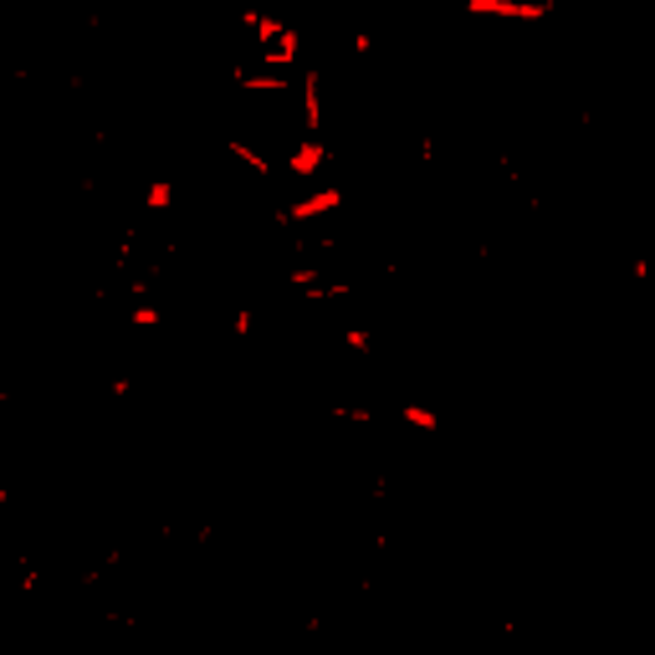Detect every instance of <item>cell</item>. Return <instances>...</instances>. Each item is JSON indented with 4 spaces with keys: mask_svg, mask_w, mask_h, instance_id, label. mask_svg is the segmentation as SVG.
<instances>
[{
    "mask_svg": "<svg viewBox=\"0 0 655 655\" xmlns=\"http://www.w3.org/2000/svg\"><path fill=\"white\" fill-rule=\"evenodd\" d=\"M400 420H405V425H415V430H425V435L441 430V415H435L430 405H405V410H400Z\"/></svg>",
    "mask_w": 655,
    "mask_h": 655,
    "instance_id": "cell-3",
    "label": "cell"
},
{
    "mask_svg": "<svg viewBox=\"0 0 655 655\" xmlns=\"http://www.w3.org/2000/svg\"><path fill=\"white\" fill-rule=\"evenodd\" d=\"M144 210L149 215H169L174 210V185L169 180H149L144 185Z\"/></svg>",
    "mask_w": 655,
    "mask_h": 655,
    "instance_id": "cell-2",
    "label": "cell"
},
{
    "mask_svg": "<svg viewBox=\"0 0 655 655\" xmlns=\"http://www.w3.org/2000/svg\"><path fill=\"white\" fill-rule=\"evenodd\" d=\"M466 16H492V21H548L553 16V0H466Z\"/></svg>",
    "mask_w": 655,
    "mask_h": 655,
    "instance_id": "cell-1",
    "label": "cell"
}]
</instances>
